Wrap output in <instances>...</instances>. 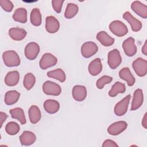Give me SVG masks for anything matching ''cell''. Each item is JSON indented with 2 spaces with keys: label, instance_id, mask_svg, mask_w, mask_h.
Here are the masks:
<instances>
[{
  "label": "cell",
  "instance_id": "cell-17",
  "mask_svg": "<svg viewBox=\"0 0 147 147\" xmlns=\"http://www.w3.org/2000/svg\"><path fill=\"white\" fill-rule=\"evenodd\" d=\"M19 139L22 145L29 146L35 142L36 136L32 131L25 130L20 135Z\"/></svg>",
  "mask_w": 147,
  "mask_h": 147
},
{
  "label": "cell",
  "instance_id": "cell-27",
  "mask_svg": "<svg viewBox=\"0 0 147 147\" xmlns=\"http://www.w3.org/2000/svg\"><path fill=\"white\" fill-rule=\"evenodd\" d=\"M13 19L17 22L25 24L27 22V11L25 8H17L13 14Z\"/></svg>",
  "mask_w": 147,
  "mask_h": 147
},
{
  "label": "cell",
  "instance_id": "cell-22",
  "mask_svg": "<svg viewBox=\"0 0 147 147\" xmlns=\"http://www.w3.org/2000/svg\"><path fill=\"white\" fill-rule=\"evenodd\" d=\"M28 115L30 122L32 124L38 123L41 118V113L40 109L36 105H32L28 110Z\"/></svg>",
  "mask_w": 147,
  "mask_h": 147
},
{
  "label": "cell",
  "instance_id": "cell-33",
  "mask_svg": "<svg viewBox=\"0 0 147 147\" xmlns=\"http://www.w3.org/2000/svg\"><path fill=\"white\" fill-rule=\"evenodd\" d=\"M20 127L19 125L13 121L8 122L5 126V131L9 135H16L20 131Z\"/></svg>",
  "mask_w": 147,
  "mask_h": 147
},
{
  "label": "cell",
  "instance_id": "cell-3",
  "mask_svg": "<svg viewBox=\"0 0 147 147\" xmlns=\"http://www.w3.org/2000/svg\"><path fill=\"white\" fill-rule=\"evenodd\" d=\"M42 91L46 95L58 96L61 92V88L58 84L47 80L42 84Z\"/></svg>",
  "mask_w": 147,
  "mask_h": 147
},
{
  "label": "cell",
  "instance_id": "cell-39",
  "mask_svg": "<svg viewBox=\"0 0 147 147\" xmlns=\"http://www.w3.org/2000/svg\"><path fill=\"white\" fill-rule=\"evenodd\" d=\"M142 126L144 127V129H147V113H145L144 114L142 120Z\"/></svg>",
  "mask_w": 147,
  "mask_h": 147
},
{
  "label": "cell",
  "instance_id": "cell-24",
  "mask_svg": "<svg viewBox=\"0 0 147 147\" xmlns=\"http://www.w3.org/2000/svg\"><path fill=\"white\" fill-rule=\"evenodd\" d=\"M44 110L49 114H55L60 109V103L54 99H47L44 102Z\"/></svg>",
  "mask_w": 147,
  "mask_h": 147
},
{
  "label": "cell",
  "instance_id": "cell-18",
  "mask_svg": "<svg viewBox=\"0 0 147 147\" xmlns=\"http://www.w3.org/2000/svg\"><path fill=\"white\" fill-rule=\"evenodd\" d=\"M119 76L121 79L125 80L129 86H133L136 82V79L128 67L122 68L119 72Z\"/></svg>",
  "mask_w": 147,
  "mask_h": 147
},
{
  "label": "cell",
  "instance_id": "cell-10",
  "mask_svg": "<svg viewBox=\"0 0 147 147\" xmlns=\"http://www.w3.org/2000/svg\"><path fill=\"white\" fill-rule=\"evenodd\" d=\"M122 49L126 56L132 57L137 53V47L135 45V39L130 37L122 42Z\"/></svg>",
  "mask_w": 147,
  "mask_h": 147
},
{
  "label": "cell",
  "instance_id": "cell-9",
  "mask_svg": "<svg viewBox=\"0 0 147 147\" xmlns=\"http://www.w3.org/2000/svg\"><path fill=\"white\" fill-rule=\"evenodd\" d=\"M130 98L131 96L130 94H129L115 105L114 108V112L117 116L121 117L126 114L129 105Z\"/></svg>",
  "mask_w": 147,
  "mask_h": 147
},
{
  "label": "cell",
  "instance_id": "cell-40",
  "mask_svg": "<svg viewBox=\"0 0 147 147\" xmlns=\"http://www.w3.org/2000/svg\"><path fill=\"white\" fill-rule=\"evenodd\" d=\"M141 51H142V53L145 56H147V40H146L145 41V42L142 47Z\"/></svg>",
  "mask_w": 147,
  "mask_h": 147
},
{
  "label": "cell",
  "instance_id": "cell-31",
  "mask_svg": "<svg viewBox=\"0 0 147 147\" xmlns=\"http://www.w3.org/2000/svg\"><path fill=\"white\" fill-rule=\"evenodd\" d=\"M78 11L79 7L77 5L73 3H69L67 5L64 13V17L67 19H71L78 14Z\"/></svg>",
  "mask_w": 147,
  "mask_h": 147
},
{
  "label": "cell",
  "instance_id": "cell-34",
  "mask_svg": "<svg viewBox=\"0 0 147 147\" xmlns=\"http://www.w3.org/2000/svg\"><path fill=\"white\" fill-rule=\"evenodd\" d=\"M113 80V78L108 76V75H104L98 79L96 82V86L98 89H102L105 84H109Z\"/></svg>",
  "mask_w": 147,
  "mask_h": 147
},
{
  "label": "cell",
  "instance_id": "cell-4",
  "mask_svg": "<svg viewBox=\"0 0 147 147\" xmlns=\"http://www.w3.org/2000/svg\"><path fill=\"white\" fill-rule=\"evenodd\" d=\"M122 62V57L117 49L110 51L107 55V63L110 68L116 69Z\"/></svg>",
  "mask_w": 147,
  "mask_h": 147
},
{
  "label": "cell",
  "instance_id": "cell-29",
  "mask_svg": "<svg viewBox=\"0 0 147 147\" xmlns=\"http://www.w3.org/2000/svg\"><path fill=\"white\" fill-rule=\"evenodd\" d=\"M30 20L31 24L35 26H38L41 24L42 16L39 9L34 8L32 9L30 13Z\"/></svg>",
  "mask_w": 147,
  "mask_h": 147
},
{
  "label": "cell",
  "instance_id": "cell-2",
  "mask_svg": "<svg viewBox=\"0 0 147 147\" xmlns=\"http://www.w3.org/2000/svg\"><path fill=\"white\" fill-rule=\"evenodd\" d=\"M109 28L113 34L119 37L125 36L128 32V29L126 25L119 20L112 21L109 24Z\"/></svg>",
  "mask_w": 147,
  "mask_h": 147
},
{
  "label": "cell",
  "instance_id": "cell-36",
  "mask_svg": "<svg viewBox=\"0 0 147 147\" xmlns=\"http://www.w3.org/2000/svg\"><path fill=\"white\" fill-rule=\"evenodd\" d=\"M64 1L63 0H52V5L53 9L57 13H60L61 11L63 3Z\"/></svg>",
  "mask_w": 147,
  "mask_h": 147
},
{
  "label": "cell",
  "instance_id": "cell-15",
  "mask_svg": "<svg viewBox=\"0 0 147 147\" xmlns=\"http://www.w3.org/2000/svg\"><path fill=\"white\" fill-rule=\"evenodd\" d=\"M131 9L138 16L142 18H147V6L140 1H135L131 4Z\"/></svg>",
  "mask_w": 147,
  "mask_h": 147
},
{
  "label": "cell",
  "instance_id": "cell-13",
  "mask_svg": "<svg viewBox=\"0 0 147 147\" xmlns=\"http://www.w3.org/2000/svg\"><path fill=\"white\" fill-rule=\"evenodd\" d=\"M123 18L127 21L131 28V30L133 32H138L142 28V23L141 22L136 19L134 17L132 16V14L129 11H126L123 14Z\"/></svg>",
  "mask_w": 147,
  "mask_h": 147
},
{
  "label": "cell",
  "instance_id": "cell-25",
  "mask_svg": "<svg viewBox=\"0 0 147 147\" xmlns=\"http://www.w3.org/2000/svg\"><path fill=\"white\" fill-rule=\"evenodd\" d=\"M20 97V93L16 90H10L7 91L5 95L4 101L7 105H12L16 103Z\"/></svg>",
  "mask_w": 147,
  "mask_h": 147
},
{
  "label": "cell",
  "instance_id": "cell-8",
  "mask_svg": "<svg viewBox=\"0 0 147 147\" xmlns=\"http://www.w3.org/2000/svg\"><path fill=\"white\" fill-rule=\"evenodd\" d=\"M57 63V59L51 53H44L40 61L39 65L42 69H46L55 65Z\"/></svg>",
  "mask_w": 147,
  "mask_h": 147
},
{
  "label": "cell",
  "instance_id": "cell-38",
  "mask_svg": "<svg viewBox=\"0 0 147 147\" xmlns=\"http://www.w3.org/2000/svg\"><path fill=\"white\" fill-rule=\"evenodd\" d=\"M7 118V115L5 113L2 111L0 112V124H1L0 127L1 128L2 127L3 123L6 121Z\"/></svg>",
  "mask_w": 147,
  "mask_h": 147
},
{
  "label": "cell",
  "instance_id": "cell-37",
  "mask_svg": "<svg viewBox=\"0 0 147 147\" xmlns=\"http://www.w3.org/2000/svg\"><path fill=\"white\" fill-rule=\"evenodd\" d=\"M103 147H118V144L112 140L107 139L104 141L102 145Z\"/></svg>",
  "mask_w": 147,
  "mask_h": 147
},
{
  "label": "cell",
  "instance_id": "cell-1",
  "mask_svg": "<svg viewBox=\"0 0 147 147\" xmlns=\"http://www.w3.org/2000/svg\"><path fill=\"white\" fill-rule=\"evenodd\" d=\"M3 62L7 67H17L21 64V60L18 53L13 50L6 51L2 54Z\"/></svg>",
  "mask_w": 147,
  "mask_h": 147
},
{
  "label": "cell",
  "instance_id": "cell-20",
  "mask_svg": "<svg viewBox=\"0 0 147 147\" xmlns=\"http://www.w3.org/2000/svg\"><path fill=\"white\" fill-rule=\"evenodd\" d=\"M9 35L11 39L15 41H21L26 36V31L20 28H11L9 30Z\"/></svg>",
  "mask_w": 147,
  "mask_h": 147
},
{
  "label": "cell",
  "instance_id": "cell-14",
  "mask_svg": "<svg viewBox=\"0 0 147 147\" xmlns=\"http://www.w3.org/2000/svg\"><path fill=\"white\" fill-rule=\"evenodd\" d=\"M72 95L73 98L78 102L84 100L87 96V89L85 86L82 85H76L72 90Z\"/></svg>",
  "mask_w": 147,
  "mask_h": 147
},
{
  "label": "cell",
  "instance_id": "cell-16",
  "mask_svg": "<svg viewBox=\"0 0 147 147\" xmlns=\"http://www.w3.org/2000/svg\"><path fill=\"white\" fill-rule=\"evenodd\" d=\"M144 102L143 91L140 88L136 89L133 94V97L131 102V110L134 111L138 109Z\"/></svg>",
  "mask_w": 147,
  "mask_h": 147
},
{
  "label": "cell",
  "instance_id": "cell-35",
  "mask_svg": "<svg viewBox=\"0 0 147 147\" xmlns=\"http://www.w3.org/2000/svg\"><path fill=\"white\" fill-rule=\"evenodd\" d=\"M0 5L3 10L7 12H11L14 7L12 2L9 0H1Z\"/></svg>",
  "mask_w": 147,
  "mask_h": 147
},
{
  "label": "cell",
  "instance_id": "cell-28",
  "mask_svg": "<svg viewBox=\"0 0 147 147\" xmlns=\"http://www.w3.org/2000/svg\"><path fill=\"white\" fill-rule=\"evenodd\" d=\"M126 91V87L125 84L119 82H115L112 86L111 90L109 92V95L110 97H115L118 94L124 93Z\"/></svg>",
  "mask_w": 147,
  "mask_h": 147
},
{
  "label": "cell",
  "instance_id": "cell-6",
  "mask_svg": "<svg viewBox=\"0 0 147 147\" xmlns=\"http://www.w3.org/2000/svg\"><path fill=\"white\" fill-rule=\"evenodd\" d=\"M40 50V46L37 42H30L25 46L24 50L25 56L27 59L34 60L37 57Z\"/></svg>",
  "mask_w": 147,
  "mask_h": 147
},
{
  "label": "cell",
  "instance_id": "cell-7",
  "mask_svg": "<svg viewBox=\"0 0 147 147\" xmlns=\"http://www.w3.org/2000/svg\"><path fill=\"white\" fill-rule=\"evenodd\" d=\"M98 47L92 41H87L83 44L81 47V53L83 57L90 58L97 53Z\"/></svg>",
  "mask_w": 147,
  "mask_h": 147
},
{
  "label": "cell",
  "instance_id": "cell-23",
  "mask_svg": "<svg viewBox=\"0 0 147 147\" xmlns=\"http://www.w3.org/2000/svg\"><path fill=\"white\" fill-rule=\"evenodd\" d=\"M20 80V74L17 71H11L7 73L5 78V83L8 86L17 85Z\"/></svg>",
  "mask_w": 147,
  "mask_h": 147
},
{
  "label": "cell",
  "instance_id": "cell-26",
  "mask_svg": "<svg viewBox=\"0 0 147 147\" xmlns=\"http://www.w3.org/2000/svg\"><path fill=\"white\" fill-rule=\"evenodd\" d=\"M9 112L12 118L17 119L22 125H25L26 123V120L25 113L22 108L16 107L11 109Z\"/></svg>",
  "mask_w": 147,
  "mask_h": 147
},
{
  "label": "cell",
  "instance_id": "cell-21",
  "mask_svg": "<svg viewBox=\"0 0 147 147\" xmlns=\"http://www.w3.org/2000/svg\"><path fill=\"white\" fill-rule=\"evenodd\" d=\"M99 42L105 47H110L114 43V38L111 37L105 31L99 32L96 36Z\"/></svg>",
  "mask_w": 147,
  "mask_h": 147
},
{
  "label": "cell",
  "instance_id": "cell-30",
  "mask_svg": "<svg viewBox=\"0 0 147 147\" xmlns=\"http://www.w3.org/2000/svg\"><path fill=\"white\" fill-rule=\"evenodd\" d=\"M47 75L49 78L55 79L60 82H64L66 79L65 74L61 68H57L56 69L48 71Z\"/></svg>",
  "mask_w": 147,
  "mask_h": 147
},
{
  "label": "cell",
  "instance_id": "cell-32",
  "mask_svg": "<svg viewBox=\"0 0 147 147\" xmlns=\"http://www.w3.org/2000/svg\"><path fill=\"white\" fill-rule=\"evenodd\" d=\"M36 83V78L32 73L26 74L24 78L23 84L27 90H31Z\"/></svg>",
  "mask_w": 147,
  "mask_h": 147
},
{
  "label": "cell",
  "instance_id": "cell-5",
  "mask_svg": "<svg viewBox=\"0 0 147 147\" xmlns=\"http://www.w3.org/2000/svg\"><path fill=\"white\" fill-rule=\"evenodd\" d=\"M132 67L138 76L143 77L147 74V61L141 57H138L133 61Z\"/></svg>",
  "mask_w": 147,
  "mask_h": 147
},
{
  "label": "cell",
  "instance_id": "cell-11",
  "mask_svg": "<svg viewBox=\"0 0 147 147\" xmlns=\"http://www.w3.org/2000/svg\"><path fill=\"white\" fill-rule=\"evenodd\" d=\"M127 127V123L123 121H119L111 124L107 128V132L112 136H117L123 132Z\"/></svg>",
  "mask_w": 147,
  "mask_h": 147
},
{
  "label": "cell",
  "instance_id": "cell-12",
  "mask_svg": "<svg viewBox=\"0 0 147 147\" xmlns=\"http://www.w3.org/2000/svg\"><path fill=\"white\" fill-rule=\"evenodd\" d=\"M45 29L49 33H56L60 28V22L58 20L52 16H49L45 19Z\"/></svg>",
  "mask_w": 147,
  "mask_h": 147
},
{
  "label": "cell",
  "instance_id": "cell-19",
  "mask_svg": "<svg viewBox=\"0 0 147 147\" xmlns=\"http://www.w3.org/2000/svg\"><path fill=\"white\" fill-rule=\"evenodd\" d=\"M90 74L92 76H96L102 71V64L99 58H96L91 61L88 67Z\"/></svg>",
  "mask_w": 147,
  "mask_h": 147
}]
</instances>
